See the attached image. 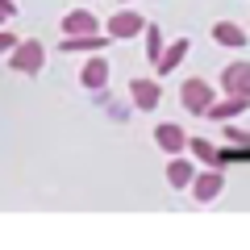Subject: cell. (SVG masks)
I'll return each instance as SVG.
<instances>
[{
	"instance_id": "8992f818",
	"label": "cell",
	"mask_w": 250,
	"mask_h": 250,
	"mask_svg": "<svg viewBox=\"0 0 250 250\" xmlns=\"http://www.w3.org/2000/svg\"><path fill=\"white\" fill-rule=\"evenodd\" d=\"M159 96H163L159 80H134L129 83V100H134V108H142V113H150V108L159 104Z\"/></svg>"
},
{
	"instance_id": "7a4b0ae2",
	"label": "cell",
	"mask_w": 250,
	"mask_h": 250,
	"mask_svg": "<svg viewBox=\"0 0 250 250\" xmlns=\"http://www.w3.org/2000/svg\"><path fill=\"white\" fill-rule=\"evenodd\" d=\"M146 29V17L138 9H121V13H113L108 17V25H104V34L113 38V42H129V38H138Z\"/></svg>"
},
{
	"instance_id": "d6986e66",
	"label": "cell",
	"mask_w": 250,
	"mask_h": 250,
	"mask_svg": "<svg viewBox=\"0 0 250 250\" xmlns=\"http://www.w3.org/2000/svg\"><path fill=\"white\" fill-rule=\"evenodd\" d=\"M0 17H4V21L17 17V4H13V0H0Z\"/></svg>"
},
{
	"instance_id": "ac0fdd59",
	"label": "cell",
	"mask_w": 250,
	"mask_h": 250,
	"mask_svg": "<svg viewBox=\"0 0 250 250\" xmlns=\"http://www.w3.org/2000/svg\"><path fill=\"white\" fill-rule=\"evenodd\" d=\"M13 46H17V38H13V34H9V29H0V54H9V50H13Z\"/></svg>"
},
{
	"instance_id": "ffe728a7",
	"label": "cell",
	"mask_w": 250,
	"mask_h": 250,
	"mask_svg": "<svg viewBox=\"0 0 250 250\" xmlns=\"http://www.w3.org/2000/svg\"><path fill=\"white\" fill-rule=\"evenodd\" d=\"M121 4H134V0H121Z\"/></svg>"
},
{
	"instance_id": "ba28073f",
	"label": "cell",
	"mask_w": 250,
	"mask_h": 250,
	"mask_svg": "<svg viewBox=\"0 0 250 250\" xmlns=\"http://www.w3.org/2000/svg\"><path fill=\"white\" fill-rule=\"evenodd\" d=\"M80 83H83V88H92V92H100V88L108 83V59H104V54H92V59L83 62Z\"/></svg>"
},
{
	"instance_id": "277c9868",
	"label": "cell",
	"mask_w": 250,
	"mask_h": 250,
	"mask_svg": "<svg viewBox=\"0 0 250 250\" xmlns=\"http://www.w3.org/2000/svg\"><path fill=\"white\" fill-rule=\"evenodd\" d=\"M192 196L200 200V205H208V200H217L221 196V188H225V175L217 167H208V171H196V175H192Z\"/></svg>"
},
{
	"instance_id": "30bf717a",
	"label": "cell",
	"mask_w": 250,
	"mask_h": 250,
	"mask_svg": "<svg viewBox=\"0 0 250 250\" xmlns=\"http://www.w3.org/2000/svg\"><path fill=\"white\" fill-rule=\"evenodd\" d=\"M250 108L246 96H225V100H213V104L205 108V117H213V121H229V117H242Z\"/></svg>"
},
{
	"instance_id": "2e32d148",
	"label": "cell",
	"mask_w": 250,
	"mask_h": 250,
	"mask_svg": "<svg viewBox=\"0 0 250 250\" xmlns=\"http://www.w3.org/2000/svg\"><path fill=\"white\" fill-rule=\"evenodd\" d=\"M142 34H146V59L154 62V59H159V50H163V34L150 25V21H146V29H142Z\"/></svg>"
},
{
	"instance_id": "9a60e30c",
	"label": "cell",
	"mask_w": 250,
	"mask_h": 250,
	"mask_svg": "<svg viewBox=\"0 0 250 250\" xmlns=\"http://www.w3.org/2000/svg\"><path fill=\"white\" fill-rule=\"evenodd\" d=\"M184 150H192L200 163H205V167H217V171H221V154H217V146H213V142H205V138H188Z\"/></svg>"
},
{
	"instance_id": "5b68a950",
	"label": "cell",
	"mask_w": 250,
	"mask_h": 250,
	"mask_svg": "<svg viewBox=\"0 0 250 250\" xmlns=\"http://www.w3.org/2000/svg\"><path fill=\"white\" fill-rule=\"evenodd\" d=\"M221 88H225V96H246L250 100V62L246 59L229 62L221 71Z\"/></svg>"
},
{
	"instance_id": "52a82bcc",
	"label": "cell",
	"mask_w": 250,
	"mask_h": 250,
	"mask_svg": "<svg viewBox=\"0 0 250 250\" xmlns=\"http://www.w3.org/2000/svg\"><path fill=\"white\" fill-rule=\"evenodd\" d=\"M80 34H100V21L88 9H75L62 17V38H80Z\"/></svg>"
},
{
	"instance_id": "7c38bea8",
	"label": "cell",
	"mask_w": 250,
	"mask_h": 250,
	"mask_svg": "<svg viewBox=\"0 0 250 250\" xmlns=\"http://www.w3.org/2000/svg\"><path fill=\"white\" fill-rule=\"evenodd\" d=\"M154 142L163 146V150L167 154H184V129H179V125H171V121H163V125H154Z\"/></svg>"
},
{
	"instance_id": "e0dca14e",
	"label": "cell",
	"mask_w": 250,
	"mask_h": 250,
	"mask_svg": "<svg viewBox=\"0 0 250 250\" xmlns=\"http://www.w3.org/2000/svg\"><path fill=\"white\" fill-rule=\"evenodd\" d=\"M225 138L229 146H250V129H238V125H225Z\"/></svg>"
},
{
	"instance_id": "4fadbf2b",
	"label": "cell",
	"mask_w": 250,
	"mask_h": 250,
	"mask_svg": "<svg viewBox=\"0 0 250 250\" xmlns=\"http://www.w3.org/2000/svg\"><path fill=\"white\" fill-rule=\"evenodd\" d=\"M213 38H217L221 46H233V50L246 46V29H242L238 21H217V25H213Z\"/></svg>"
},
{
	"instance_id": "9c48e42d",
	"label": "cell",
	"mask_w": 250,
	"mask_h": 250,
	"mask_svg": "<svg viewBox=\"0 0 250 250\" xmlns=\"http://www.w3.org/2000/svg\"><path fill=\"white\" fill-rule=\"evenodd\" d=\"M184 59H188V38H175L167 50H159V59H154V71H159V75H171Z\"/></svg>"
},
{
	"instance_id": "5bb4252c",
	"label": "cell",
	"mask_w": 250,
	"mask_h": 250,
	"mask_svg": "<svg viewBox=\"0 0 250 250\" xmlns=\"http://www.w3.org/2000/svg\"><path fill=\"white\" fill-rule=\"evenodd\" d=\"M192 175H196V167H192V159H184V154H175V159L167 163V184L171 188H188Z\"/></svg>"
},
{
	"instance_id": "3957f363",
	"label": "cell",
	"mask_w": 250,
	"mask_h": 250,
	"mask_svg": "<svg viewBox=\"0 0 250 250\" xmlns=\"http://www.w3.org/2000/svg\"><path fill=\"white\" fill-rule=\"evenodd\" d=\"M179 100H184V108L188 113H205L208 104H213V88H208L200 75H192V80H184V88H179Z\"/></svg>"
},
{
	"instance_id": "6da1fadb",
	"label": "cell",
	"mask_w": 250,
	"mask_h": 250,
	"mask_svg": "<svg viewBox=\"0 0 250 250\" xmlns=\"http://www.w3.org/2000/svg\"><path fill=\"white\" fill-rule=\"evenodd\" d=\"M9 67L21 75H38L46 67V46L38 38H17V46L9 50Z\"/></svg>"
},
{
	"instance_id": "8fae6325",
	"label": "cell",
	"mask_w": 250,
	"mask_h": 250,
	"mask_svg": "<svg viewBox=\"0 0 250 250\" xmlns=\"http://www.w3.org/2000/svg\"><path fill=\"white\" fill-rule=\"evenodd\" d=\"M113 42L108 34H80V38H62V54H83V50H100L104 54V46Z\"/></svg>"
}]
</instances>
